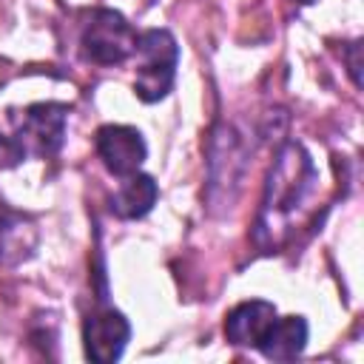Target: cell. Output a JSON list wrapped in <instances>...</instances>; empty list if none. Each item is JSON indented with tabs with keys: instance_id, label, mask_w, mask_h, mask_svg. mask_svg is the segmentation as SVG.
Returning <instances> with one entry per match:
<instances>
[{
	"instance_id": "cell-1",
	"label": "cell",
	"mask_w": 364,
	"mask_h": 364,
	"mask_svg": "<svg viewBox=\"0 0 364 364\" xmlns=\"http://www.w3.org/2000/svg\"><path fill=\"white\" fill-rule=\"evenodd\" d=\"M316 182H318V171L310 154L299 142H287L276 154V162L267 173L262 208L256 216L253 242L259 245V250L270 253L290 236L293 219L301 213L304 202L316 191Z\"/></svg>"
},
{
	"instance_id": "cell-2",
	"label": "cell",
	"mask_w": 364,
	"mask_h": 364,
	"mask_svg": "<svg viewBox=\"0 0 364 364\" xmlns=\"http://www.w3.org/2000/svg\"><path fill=\"white\" fill-rule=\"evenodd\" d=\"M136 77L134 94L142 102H159L168 97L176 80L179 46L168 28H148L136 34Z\"/></svg>"
},
{
	"instance_id": "cell-3",
	"label": "cell",
	"mask_w": 364,
	"mask_h": 364,
	"mask_svg": "<svg viewBox=\"0 0 364 364\" xmlns=\"http://www.w3.org/2000/svg\"><path fill=\"white\" fill-rule=\"evenodd\" d=\"M80 46L85 60L94 65H122L136 48V31L119 11L94 9L82 28Z\"/></svg>"
},
{
	"instance_id": "cell-4",
	"label": "cell",
	"mask_w": 364,
	"mask_h": 364,
	"mask_svg": "<svg viewBox=\"0 0 364 364\" xmlns=\"http://www.w3.org/2000/svg\"><path fill=\"white\" fill-rule=\"evenodd\" d=\"M68 108L60 102H37L23 111L14 128V139L26 156H51L60 151L65 136Z\"/></svg>"
},
{
	"instance_id": "cell-5",
	"label": "cell",
	"mask_w": 364,
	"mask_h": 364,
	"mask_svg": "<svg viewBox=\"0 0 364 364\" xmlns=\"http://www.w3.org/2000/svg\"><path fill=\"white\" fill-rule=\"evenodd\" d=\"M128 338H131V324L114 307H100V310L88 313L82 321V344H85V355L91 361H100V364L117 361L122 355Z\"/></svg>"
},
{
	"instance_id": "cell-6",
	"label": "cell",
	"mask_w": 364,
	"mask_h": 364,
	"mask_svg": "<svg viewBox=\"0 0 364 364\" xmlns=\"http://www.w3.org/2000/svg\"><path fill=\"white\" fill-rule=\"evenodd\" d=\"M94 148L114 176H128L139 171L148 156V145L134 125H102L94 136Z\"/></svg>"
},
{
	"instance_id": "cell-7",
	"label": "cell",
	"mask_w": 364,
	"mask_h": 364,
	"mask_svg": "<svg viewBox=\"0 0 364 364\" xmlns=\"http://www.w3.org/2000/svg\"><path fill=\"white\" fill-rule=\"evenodd\" d=\"M276 304L264 301V299H250L236 304L228 316H225V338L233 347H253L259 350L262 338L267 336V330L276 321Z\"/></svg>"
},
{
	"instance_id": "cell-8",
	"label": "cell",
	"mask_w": 364,
	"mask_h": 364,
	"mask_svg": "<svg viewBox=\"0 0 364 364\" xmlns=\"http://www.w3.org/2000/svg\"><path fill=\"white\" fill-rule=\"evenodd\" d=\"M156 196H159V188H156L154 176L134 171V173L122 176L119 188L114 191V196H111V210H114L119 219H142V216L154 208Z\"/></svg>"
},
{
	"instance_id": "cell-9",
	"label": "cell",
	"mask_w": 364,
	"mask_h": 364,
	"mask_svg": "<svg viewBox=\"0 0 364 364\" xmlns=\"http://www.w3.org/2000/svg\"><path fill=\"white\" fill-rule=\"evenodd\" d=\"M304 347H307V321L301 316H284V318L276 316L273 327L259 344L262 355L273 361H293L304 353Z\"/></svg>"
},
{
	"instance_id": "cell-10",
	"label": "cell",
	"mask_w": 364,
	"mask_h": 364,
	"mask_svg": "<svg viewBox=\"0 0 364 364\" xmlns=\"http://www.w3.org/2000/svg\"><path fill=\"white\" fill-rule=\"evenodd\" d=\"M37 247V228L20 213H0V264L11 267L26 262Z\"/></svg>"
},
{
	"instance_id": "cell-11",
	"label": "cell",
	"mask_w": 364,
	"mask_h": 364,
	"mask_svg": "<svg viewBox=\"0 0 364 364\" xmlns=\"http://www.w3.org/2000/svg\"><path fill=\"white\" fill-rule=\"evenodd\" d=\"M23 159H26V154H23V148L17 145V139L0 134V168H14V165L23 162Z\"/></svg>"
},
{
	"instance_id": "cell-12",
	"label": "cell",
	"mask_w": 364,
	"mask_h": 364,
	"mask_svg": "<svg viewBox=\"0 0 364 364\" xmlns=\"http://www.w3.org/2000/svg\"><path fill=\"white\" fill-rule=\"evenodd\" d=\"M293 3H299V6H307V3H313V0H293Z\"/></svg>"
},
{
	"instance_id": "cell-13",
	"label": "cell",
	"mask_w": 364,
	"mask_h": 364,
	"mask_svg": "<svg viewBox=\"0 0 364 364\" xmlns=\"http://www.w3.org/2000/svg\"><path fill=\"white\" fill-rule=\"evenodd\" d=\"M148 3H156V0H148Z\"/></svg>"
}]
</instances>
